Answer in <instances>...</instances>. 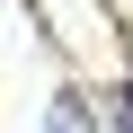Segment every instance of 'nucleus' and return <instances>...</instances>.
<instances>
[{
    "label": "nucleus",
    "mask_w": 133,
    "mask_h": 133,
    "mask_svg": "<svg viewBox=\"0 0 133 133\" xmlns=\"http://www.w3.org/2000/svg\"><path fill=\"white\" fill-rule=\"evenodd\" d=\"M44 133H89V107H80V98H53V107H44Z\"/></svg>",
    "instance_id": "1"
},
{
    "label": "nucleus",
    "mask_w": 133,
    "mask_h": 133,
    "mask_svg": "<svg viewBox=\"0 0 133 133\" xmlns=\"http://www.w3.org/2000/svg\"><path fill=\"white\" fill-rule=\"evenodd\" d=\"M115 124H124V133H133V98H124V107H115Z\"/></svg>",
    "instance_id": "2"
}]
</instances>
